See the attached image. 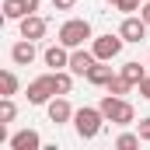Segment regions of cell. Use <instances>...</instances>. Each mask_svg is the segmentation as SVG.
<instances>
[{
    "instance_id": "cell-12",
    "label": "cell",
    "mask_w": 150,
    "mask_h": 150,
    "mask_svg": "<svg viewBox=\"0 0 150 150\" xmlns=\"http://www.w3.org/2000/svg\"><path fill=\"white\" fill-rule=\"evenodd\" d=\"M45 18H38V14H28V18H21V38H32V42H38V38L45 35Z\"/></svg>"
},
{
    "instance_id": "cell-8",
    "label": "cell",
    "mask_w": 150,
    "mask_h": 150,
    "mask_svg": "<svg viewBox=\"0 0 150 150\" xmlns=\"http://www.w3.org/2000/svg\"><path fill=\"white\" fill-rule=\"evenodd\" d=\"M98 63V56H94V49H70V74H77V77H87V70Z\"/></svg>"
},
{
    "instance_id": "cell-7",
    "label": "cell",
    "mask_w": 150,
    "mask_h": 150,
    "mask_svg": "<svg viewBox=\"0 0 150 150\" xmlns=\"http://www.w3.org/2000/svg\"><path fill=\"white\" fill-rule=\"evenodd\" d=\"M45 112H49V122H56V126H63V122H74V112L70 108V101H67V94H56L49 105H45Z\"/></svg>"
},
{
    "instance_id": "cell-19",
    "label": "cell",
    "mask_w": 150,
    "mask_h": 150,
    "mask_svg": "<svg viewBox=\"0 0 150 150\" xmlns=\"http://www.w3.org/2000/svg\"><path fill=\"white\" fill-rule=\"evenodd\" d=\"M14 115H18V105H14V98H0V122L7 126V122H14Z\"/></svg>"
},
{
    "instance_id": "cell-2",
    "label": "cell",
    "mask_w": 150,
    "mask_h": 150,
    "mask_svg": "<svg viewBox=\"0 0 150 150\" xmlns=\"http://www.w3.org/2000/svg\"><path fill=\"white\" fill-rule=\"evenodd\" d=\"M98 108H101L105 119L115 122V126H133V122H136V108H133L126 98H119V94H105Z\"/></svg>"
},
{
    "instance_id": "cell-26",
    "label": "cell",
    "mask_w": 150,
    "mask_h": 150,
    "mask_svg": "<svg viewBox=\"0 0 150 150\" xmlns=\"http://www.w3.org/2000/svg\"><path fill=\"white\" fill-rule=\"evenodd\" d=\"M108 4H112V7H115V0H108Z\"/></svg>"
},
{
    "instance_id": "cell-4",
    "label": "cell",
    "mask_w": 150,
    "mask_h": 150,
    "mask_svg": "<svg viewBox=\"0 0 150 150\" xmlns=\"http://www.w3.org/2000/svg\"><path fill=\"white\" fill-rule=\"evenodd\" d=\"M56 98V84H52V74H42L28 84V105H49Z\"/></svg>"
},
{
    "instance_id": "cell-17",
    "label": "cell",
    "mask_w": 150,
    "mask_h": 150,
    "mask_svg": "<svg viewBox=\"0 0 150 150\" xmlns=\"http://www.w3.org/2000/svg\"><path fill=\"white\" fill-rule=\"evenodd\" d=\"M52 84H56V94H70V87H74V77L67 74V70H52Z\"/></svg>"
},
{
    "instance_id": "cell-23",
    "label": "cell",
    "mask_w": 150,
    "mask_h": 150,
    "mask_svg": "<svg viewBox=\"0 0 150 150\" xmlns=\"http://www.w3.org/2000/svg\"><path fill=\"white\" fill-rule=\"evenodd\" d=\"M140 98H147V101H150V77L140 80Z\"/></svg>"
},
{
    "instance_id": "cell-25",
    "label": "cell",
    "mask_w": 150,
    "mask_h": 150,
    "mask_svg": "<svg viewBox=\"0 0 150 150\" xmlns=\"http://www.w3.org/2000/svg\"><path fill=\"white\" fill-rule=\"evenodd\" d=\"M140 18H143V21H147V25H150V0H147V4H143V7H140Z\"/></svg>"
},
{
    "instance_id": "cell-6",
    "label": "cell",
    "mask_w": 150,
    "mask_h": 150,
    "mask_svg": "<svg viewBox=\"0 0 150 150\" xmlns=\"http://www.w3.org/2000/svg\"><path fill=\"white\" fill-rule=\"evenodd\" d=\"M147 21H143V18H136V14H126V21H122V25H119V35L126 38V42H143V38H147Z\"/></svg>"
},
{
    "instance_id": "cell-27",
    "label": "cell",
    "mask_w": 150,
    "mask_h": 150,
    "mask_svg": "<svg viewBox=\"0 0 150 150\" xmlns=\"http://www.w3.org/2000/svg\"><path fill=\"white\" fill-rule=\"evenodd\" d=\"M143 4H147V0H143Z\"/></svg>"
},
{
    "instance_id": "cell-11",
    "label": "cell",
    "mask_w": 150,
    "mask_h": 150,
    "mask_svg": "<svg viewBox=\"0 0 150 150\" xmlns=\"http://www.w3.org/2000/svg\"><path fill=\"white\" fill-rule=\"evenodd\" d=\"M35 42L32 38H21V42H14L11 45V63H18V67H28V63H35Z\"/></svg>"
},
{
    "instance_id": "cell-15",
    "label": "cell",
    "mask_w": 150,
    "mask_h": 150,
    "mask_svg": "<svg viewBox=\"0 0 150 150\" xmlns=\"http://www.w3.org/2000/svg\"><path fill=\"white\" fill-rule=\"evenodd\" d=\"M119 74L126 77V80H129L133 87H140V80L147 77V67H140L136 59H129V63H122V70H119Z\"/></svg>"
},
{
    "instance_id": "cell-24",
    "label": "cell",
    "mask_w": 150,
    "mask_h": 150,
    "mask_svg": "<svg viewBox=\"0 0 150 150\" xmlns=\"http://www.w3.org/2000/svg\"><path fill=\"white\" fill-rule=\"evenodd\" d=\"M74 4H77V0H52V7H56V11H70Z\"/></svg>"
},
{
    "instance_id": "cell-16",
    "label": "cell",
    "mask_w": 150,
    "mask_h": 150,
    "mask_svg": "<svg viewBox=\"0 0 150 150\" xmlns=\"http://www.w3.org/2000/svg\"><path fill=\"white\" fill-rule=\"evenodd\" d=\"M14 94H18V74L4 70L0 74V98H14Z\"/></svg>"
},
{
    "instance_id": "cell-1",
    "label": "cell",
    "mask_w": 150,
    "mask_h": 150,
    "mask_svg": "<svg viewBox=\"0 0 150 150\" xmlns=\"http://www.w3.org/2000/svg\"><path fill=\"white\" fill-rule=\"evenodd\" d=\"M105 122H108L105 112H101V108H91V105H84V108H77V112H74V129H77L80 140H94V136L101 133Z\"/></svg>"
},
{
    "instance_id": "cell-5",
    "label": "cell",
    "mask_w": 150,
    "mask_h": 150,
    "mask_svg": "<svg viewBox=\"0 0 150 150\" xmlns=\"http://www.w3.org/2000/svg\"><path fill=\"white\" fill-rule=\"evenodd\" d=\"M122 45H126V38H122V35H98V38H91L94 56H98V59H108V63L122 52Z\"/></svg>"
},
{
    "instance_id": "cell-9",
    "label": "cell",
    "mask_w": 150,
    "mask_h": 150,
    "mask_svg": "<svg viewBox=\"0 0 150 150\" xmlns=\"http://www.w3.org/2000/svg\"><path fill=\"white\" fill-rule=\"evenodd\" d=\"M38 11V0H4V18L7 21H21Z\"/></svg>"
},
{
    "instance_id": "cell-3",
    "label": "cell",
    "mask_w": 150,
    "mask_h": 150,
    "mask_svg": "<svg viewBox=\"0 0 150 150\" xmlns=\"http://www.w3.org/2000/svg\"><path fill=\"white\" fill-rule=\"evenodd\" d=\"M87 38H91V21L87 18H70V21L59 25V38L56 42H63L67 49H80Z\"/></svg>"
},
{
    "instance_id": "cell-10",
    "label": "cell",
    "mask_w": 150,
    "mask_h": 150,
    "mask_svg": "<svg viewBox=\"0 0 150 150\" xmlns=\"http://www.w3.org/2000/svg\"><path fill=\"white\" fill-rule=\"evenodd\" d=\"M42 59H45V67H52V70H70V49H67L63 42L49 45V49L42 52Z\"/></svg>"
},
{
    "instance_id": "cell-14",
    "label": "cell",
    "mask_w": 150,
    "mask_h": 150,
    "mask_svg": "<svg viewBox=\"0 0 150 150\" xmlns=\"http://www.w3.org/2000/svg\"><path fill=\"white\" fill-rule=\"evenodd\" d=\"M112 67H108V59H98L91 70H87V84H94V87H108V80H112Z\"/></svg>"
},
{
    "instance_id": "cell-18",
    "label": "cell",
    "mask_w": 150,
    "mask_h": 150,
    "mask_svg": "<svg viewBox=\"0 0 150 150\" xmlns=\"http://www.w3.org/2000/svg\"><path fill=\"white\" fill-rule=\"evenodd\" d=\"M129 91H133V84H129V80H126V77H122V74H119V77H112V80H108V94H119V98H126Z\"/></svg>"
},
{
    "instance_id": "cell-13",
    "label": "cell",
    "mask_w": 150,
    "mask_h": 150,
    "mask_svg": "<svg viewBox=\"0 0 150 150\" xmlns=\"http://www.w3.org/2000/svg\"><path fill=\"white\" fill-rule=\"evenodd\" d=\"M11 150H42V136L35 129H21L11 136Z\"/></svg>"
},
{
    "instance_id": "cell-21",
    "label": "cell",
    "mask_w": 150,
    "mask_h": 150,
    "mask_svg": "<svg viewBox=\"0 0 150 150\" xmlns=\"http://www.w3.org/2000/svg\"><path fill=\"white\" fill-rule=\"evenodd\" d=\"M140 7H143V0H115V11H122V14H133Z\"/></svg>"
},
{
    "instance_id": "cell-22",
    "label": "cell",
    "mask_w": 150,
    "mask_h": 150,
    "mask_svg": "<svg viewBox=\"0 0 150 150\" xmlns=\"http://www.w3.org/2000/svg\"><path fill=\"white\" fill-rule=\"evenodd\" d=\"M136 133H140L143 143H150V119H140V122H136Z\"/></svg>"
},
{
    "instance_id": "cell-20",
    "label": "cell",
    "mask_w": 150,
    "mask_h": 150,
    "mask_svg": "<svg viewBox=\"0 0 150 150\" xmlns=\"http://www.w3.org/2000/svg\"><path fill=\"white\" fill-rule=\"evenodd\" d=\"M143 140H140V133H122L119 140H115V147L119 150H133V147H140Z\"/></svg>"
}]
</instances>
